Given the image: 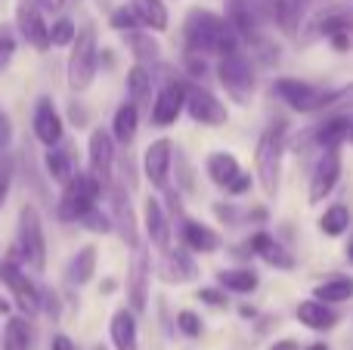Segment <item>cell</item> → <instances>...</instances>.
Masks as SVG:
<instances>
[{"instance_id":"obj_1","label":"cell","mask_w":353,"mask_h":350,"mask_svg":"<svg viewBox=\"0 0 353 350\" xmlns=\"http://www.w3.org/2000/svg\"><path fill=\"white\" fill-rule=\"evenodd\" d=\"M186 50L199 56H230L239 50V34L223 16L211 10H192L183 25Z\"/></svg>"},{"instance_id":"obj_2","label":"cell","mask_w":353,"mask_h":350,"mask_svg":"<svg viewBox=\"0 0 353 350\" xmlns=\"http://www.w3.org/2000/svg\"><path fill=\"white\" fill-rule=\"evenodd\" d=\"M282 152H285V124H273L263 130L254 149V171L257 183L270 198L279 192V174H282Z\"/></svg>"},{"instance_id":"obj_3","label":"cell","mask_w":353,"mask_h":350,"mask_svg":"<svg viewBox=\"0 0 353 350\" xmlns=\"http://www.w3.org/2000/svg\"><path fill=\"white\" fill-rule=\"evenodd\" d=\"M99 68V47H97V31L90 25L78 31V37L72 41V53L65 62V74H68V87L74 93H84L93 84Z\"/></svg>"},{"instance_id":"obj_4","label":"cell","mask_w":353,"mask_h":350,"mask_svg":"<svg viewBox=\"0 0 353 350\" xmlns=\"http://www.w3.org/2000/svg\"><path fill=\"white\" fill-rule=\"evenodd\" d=\"M105 186L93 177L90 171H78L65 186H62V198H59V220L65 223H78L81 214H87L90 208H97L99 196Z\"/></svg>"},{"instance_id":"obj_5","label":"cell","mask_w":353,"mask_h":350,"mask_svg":"<svg viewBox=\"0 0 353 350\" xmlns=\"http://www.w3.org/2000/svg\"><path fill=\"white\" fill-rule=\"evenodd\" d=\"M217 78H220L226 96H230L232 103H239V105L251 103V96H254V68H251L248 56H242L239 50L230 56H220Z\"/></svg>"},{"instance_id":"obj_6","label":"cell","mask_w":353,"mask_h":350,"mask_svg":"<svg viewBox=\"0 0 353 350\" xmlns=\"http://www.w3.org/2000/svg\"><path fill=\"white\" fill-rule=\"evenodd\" d=\"M19 254L34 273L47 267V239H43L41 211L34 205H25L19 211Z\"/></svg>"},{"instance_id":"obj_7","label":"cell","mask_w":353,"mask_h":350,"mask_svg":"<svg viewBox=\"0 0 353 350\" xmlns=\"http://www.w3.org/2000/svg\"><path fill=\"white\" fill-rule=\"evenodd\" d=\"M0 282L10 289L12 301H16V307H19V313L22 316H37L41 313V289L25 276V270L19 267V260L6 258L3 264H0Z\"/></svg>"},{"instance_id":"obj_8","label":"cell","mask_w":353,"mask_h":350,"mask_svg":"<svg viewBox=\"0 0 353 350\" xmlns=\"http://www.w3.org/2000/svg\"><path fill=\"white\" fill-rule=\"evenodd\" d=\"M273 90L288 109L304 112V115L319 112L325 105V99H329V93H332V90H325V87L307 84V81H298V78H279Z\"/></svg>"},{"instance_id":"obj_9","label":"cell","mask_w":353,"mask_h":350,"mask_svg":"<svg viewBox=\"0 0 353 350\" xmlns=\"http://www.w3.org/2000/svg\"><path fill=\"white\" fill-rule=\"evenodd\" d=\"M186 112L195 124H208V127H220L230 118L226 105L201 84H186Z\"/></svg>"},{"instance_id":"obj_10","label":"cell","mask_w":353,"mask_h":350,"mask_svg":"<svg viewBox=\"0 0 353 350\" xmlns=\"http://www.w3.org/2000/svg\"><path fill=\"white\" fill-rule=\"evenodd\" d=\"M338 177H341V152H338V146L323 149V155H319L316 167H313V177H310V192H307V198H310V205L325 202V198H329L332 192H335Z\"/></svg>"},{"instance_id":"obj_11","label":"cell","mask_w":353,"mask_h":350,"mask_svg":"<svg viewBox=\"0 0 353 350\" xmlns=\"http://www.w3.org/2000/svg\"><path fill=\"white\" fill-rule=\"evenodd\" d=\"M183 109H186V84L176 78H168L161 84L159 96H155L152 109H149V121L155 127H168V124H174L180 118Z\"/></svg>"},{"instance_id":"obj_12","label":"cell","mask_w":353,"mask_h":350,"mask_svg":"<svg viewBox=\"0 0 353 350\" xmlns=\"http://www.w3.org/2000/svg\"><path fill=\"white\" fill-rule=\"evenodd\" d=\"M16 25L22 31V37L37 50H50V25L43 19V10L37 6V0H19L16 3Z\"/></svg>"},{"instance_id":"obj_13","label":"cell","mask_w":353,"mask_h":350,"mask_svg":"<svg viewBox=\"0 0 353 350\" xmlns=\"http://www.w3.org/2000/svg\"><path fill=\"white\" fill-rule=\"evenodd\" d=\"M87 158H90V174L109 189L112 171H115V136L109 130L97 127L90 134V143H87Z\"/></svg>"},{"instance_id":"obj_14","label":"cell","mask_w":353,"mask_h":350,"mask_svg":"<svg viewBox=\"0 0 353 350\" xmlns=\"http://www.w3.org/2000/svg\"><path fill=\"white\" fill-rule=\"evenodd\" d=\"M171 165H174V143L171 140L149 143L146 155H143V171H146V180L155 189L165 192L171 186Z\"/></svg>"},{"instance_id":"obj_15","label":"cell","mask_w":353,"mask_h":350,"mask_svg":"<svg viewBox=\"0 0 353 350\" xmlns=\"http://www.w3.org/2000/svg\"><path fill=\"white\" fill-rule=\"evenodd\" d=\"M109 202H112V223L118 227L124 245L140 248V229H137V214L128 202V189L124 186H112L109 189Z\"/></svg>"},{"instance_id":"obj_16","label":"cell","mask_w":353,"mask_h":350,"mask_svg":"<svg viewBox=\"0 0 353 350\" xmlns=\"http://www.w3.org/2000/svg\"><path fill=\"white\" fill-rule=\"evenodd\" d=\"M128 301L134 313H143L149 301V254L143 248H134V260L128 270Z\"/></svg>"},{"instance_id":"obj_17","label":"cell","mask_w":353,"mask_h":350,"mask_svg":"<svg viewBox=\"0 0 353 350\" xmlns=\"http://www.w3.org/2000/svg\"><path fill=\"white\" fill-rule=\"evenodd\" d=\"M31 127H34V136L43 143V146H56V143H62V134H65L62 115L56 112V105L50 103L47 96L37 99L34 115H31Z\"/></svg>"},{"instance_id":"obj_18","label":"cell","mask_w":353,"mask_h":350,"mask_svg":"<svg viewBox=\"0 0 353 350\" xmlns=\"http://www.w3.org/2000/svg\"><path fill=\"white\" fill-rule=\"evenodd\" d=\"M143 217H146L149 242H152L155 248H161V251H168V248H171V220H168L165 208H161V202L155 196L146 198V205H143Z\"/></svg>"},{"instance_id":"obj_19","label":"cell","mask_w":353,"mask_h":350,"mask_svg":"<svg viewBox=\"0 0 353 350\" xmlns=\"http://www.w3.org/2000/svg\"><path fill=\"white\" fill-rule=\"evenodd\" d=\"M180 239H183V245L195 254H214L220 245H223V239H220L217 229L205 227V223H199V220H183Z\"/></svg>"},{"instance_id":"obj_20","label":"cell","mask_w":353,"mask_h":350,"mask_svg":"<svg viewBox=\"0 0 353 350\" xmlns=\"http://www.w3.org/2000/svg\"><path fill=\"white\" fill-rule=\"evenodd\" d=\"M298 322L313 332H329V329L338 326V313L332 310V304L319 301V298H310V301L298 304Z\"/></svg>"},{"instance_id":"obj_21","label":"cell","mask_w":353,"mask_h":350,"mask_svg":"<svg viewBox=\"0 0 353 350\" xmlns=\"http://www.w3.org/2000/svg\"><path fill=\"white\" fill-rule=\"evenodd\" d=\"M112 344L115 350H140V335H137V316L130 307H121L115 310V316H112Z\"/></svg>"},{"instance_id":"obj_22","label":"cell","mask_w":353,"mask_h":350,"mask_svg":"<svg viewBox=\"0 0 353 350\" xmlns=\"http://www.w3.org/2000/svg\"><path fill=\"white\" fill-rule=\"evenodd\" d=\"M248 248L261 260H267L270 267H276V270H292V267H294V258L270 233H254V236H251V242H248Z\"/></svg>"},{"instance_id":"obj_23","label":"cell","mask_w":353,"mask_h":350,"mask_svg":"<svg viewBox=\"0 0 353 350\" xmlns=\"http://www.w3.org/2000/svg\"><path fill=\"white\" fill-rule=\"evenodd\" d=\"M161 276H165V282H192V279L199 276L189 248L186 251H174V248H168L165 260H161Z\"/></svg>"},{"instance_id":"obj_24","label":"cell","mask_w":353,"mask_h":350,"mask_svg":"<svg viewBox=\"0 0 353 350\" xmlns=\"http://www.w3.org/2000/svg\"><path fill=\"white\" fill-rule=\"evenodd\" d=\"M350 115H332V118H325L323 124L316 127V134H313V143H316L319 149H332V146H341L344 140L350 136Z\"/></svg>"},{"instance_id":"obj_25","label":"cell","mask_w":353,"mask_h":350,"mask_svg":"<svg viewBox=\"0 0 353 350\" xmlns=\"http://www.w3.org/2000/svg\"><path fill=\"white\" fill-rule=\"evenodd\" d=\"M43 165H47V174H50V180L53 183H59V186H65L68 180L74 177V158H72V152H68L65 146H47V155H43Z\"/></svg>"},{"instance_id":"obj_26","label":"cell","mask_w":353,"mask_h":350,"mask_svg":"<svg viewBox=\"0 0 353 350\" xmlns=\"http://www.w3.org/2000/svg\"><path fill=\"white\" fill-rule=\"evenodd\" d=\"M205 171L208 177H211L214 186H220V189H226L230 186V180L236 177L242 167H239V158L232 152H211L205 161Z\"/></svg>"},{"instance_id":"obj_27","label":"cell","mask_w":353,"mask_h":350,"mask_svg":"<svg viewBox=\"0 0 353 350\" xmlns=\"http://www.w3.org/2000/svg\"><path fill=\"white\" fill-rule=\"evenodd\" d=\"M137 127H140V105L137 103H124L121 109L115 112V121H112V136H115L121 146H130L137 136Z\"/></svg>"},{"instance_id":"obj_28","label":"cell","mask_w":353,"mask_h":350,"mask_svg":"<svg viewBox=\"0 0 353 350\" xmlns=\"http://www.w3.org/2000/svg\"><path fill=\"white\" fill-rule=\"evenodd\" d=\"M130 10L137 12V19H140V25H146V28L152 31H168V6L165 0H130Z\"/></svg>"},{"instance_id":"obj_29","label":"cell","mask_w":353,"mask_h":350,"mask_svg":"<svg viewBox=\"0 0 353 350\" xmlns=\"http://www.w3.org/2000/svg\"><path fill=\"white\" fill-rule=\"evenodd\" d=\"M313 298L325 304H344L353 298V276H332L313 289Z\"/></svg>"},{"instance_id":"obj_30","label":"cell","mask_w":353,"mask_h":350,"mask_svg":"<svg viewBox=\"0 0 353 350\" xmlns=\"http://www.w3.org/2000/svg\"><path fill=\"white\" fill-rule=\"evenodd\" d=\"M93 273H97V248L84 245L72 258V264H68V279H72L74 285H87L93 279Z\"/></svg>"},{"instance_id":"obj_31","label":"cell","mask_w":353,"mask_h":350,"mask_svg":"<svg viewBox=\"0 0 353 350\" xmlns=\"http://www.w3.org/2000/svg\"><path fill=\"white\" fill-rule=\"evenodd\" d=\"M217 282L223 285L226 291H236V295H251V291L257 289V273L254 270H242V267H236V270H220L217 273Z\"/></svg>"},{"instance_id":"obj_32","label":"cell","mask_w":353,"mask_h":350,"mask_svg":"<svg viewBox=\"0 0 353 350\" xmlns=\"http://www.w3.org/2000/svg\"><path fill=\"white\" fill-rule=\"evenodd\" d=\"M149 90H152V72H149L143 62H137L134 68L128 72V93H130V103L143 105L149 99Z\"/></svg>"},{"instance_id":"obj_33","label":"cell","mask_w":353,"mask_h":350,"mask_svg":"<svg viewBox=\"0 0 353 350\" xmlns=\"http://www.w3.org/2000/svg\"><path fill=\"white\" fill-rule=\"evenodd\" d=\"M3 350H31V329L25 316H10L3 326Z\"/></svg>"},{"instance_id":"obj_34","label":"cell","mask_w":353,"mask_h":350,"mask_svg":"<svg viewBox=\"0 0 353 350\" xmlns=\"http://www.w3.org/2000/svg\"><path fill=\"white\" fill-rule=\"evenodd\" d=\"M319 229L325 236H344L350 229V208L347 205H332L325 208V214L319 217Z\"/></svg>"},{"instance_id":"obj_35","label":"cell","mask_w":353,"mask_h":350,"mask_svg":"<svg viewBox=\"0 0 353 350\" xmlns=\"http://www.w3.org/2000/svg\"><path fill=\"white\" fill-rule=\"evenodd\" d=\"M128 47L134 50V56H137V62H155L159 59V53H161V47H159V41H155L152 34H143V31H130L128 34Z\"/></svg>"},{"instance_id":"obj_36","label":"cell","mask_w":353,"mask_h":350,"mask_svg":"<svg viewBox=\"0 0 353 350\" xmlns=\"http://www.w3.org/2000/svg\"><path fill=\"white\" fill-rule=\"evenodd\" d=\"M74 37H78V28L72 19H56L50 25V47H72Z\"/></svg>"},{"instance_id":"obj_37","label":"cell","mask_w":353,"mask_h":350,"mask_svg":"<svg viewBox=\"0 0 353 350\" xmlns=\"http://www.w3.org/2000/svg\"><path fill=\"white\" fill-rule=\"evenodd\" d=\"M81 227H84V229H90V233H112V229H115V223H112V217L109 214H103V208H99V205H97V208H90V211H87V214H81Z\"/></svg>"},{"instance_id":"obj_38","label":"cell","mask_w":353,"mask_h":350,"mask_svg":"<svg viewBox=\"0 0 353 350\" xmlns=\"http://www.w3.org/2000/svg\"><path fill=\"white\" fill-rule=\"evenodd\" d=\"M347 109H353V84L341 87V90H332L323 105V112H332V115H341V112H347Z\"/></svg>"},{"instance_id":"obj_39","label":"cell","mask_w":353,"mask_h":350,"mask_svg":"<svg viewBox=\"0 0 353 350\" xmlns=\"http://www.w3.org/2000/svg\"><path fill=\"white\" fill-rule=\"evenodd\" d=\"M112 28L124 31V34H130V31L140 28V19H137V12L130 10V6H118L115 12H112Z\"/></svg>"},{"instance_id":"obj_40","label":"cell","mask_w":353,"mask_h":350,"mask_svg":"<svg viewBox=\"0 0 353 350\" xmlns=\"http://www.w3.org/2000/svg\"><path fill=\"white\" fill-rule=\"evenodd\" d=\"M176 329H180L183 335H189V338H199L201 335L199 313H192V310H180V313H176Z\"/></svg>"},{"instance_id":"obj_41","label":"cell","mask_w":353,"mask_h":350,"mask_svg":"<svg viewBox=\"0 0 353 350\" xmlns=\"http://www.w3.org/2000/svg\"><path fill=\"white\" fill-rule=\"evenodd\" d=\"M174 161H176V167H180V171H176V180H180V186L186 192H192L195 189V180H192V167H189V161H186V155L180 152V149H176L174 152Z\"/></svg>"},{"instance_id":"obj_42","label":"cell","mask_w":353,"mask_h":350,"mask_svg":"<svg viewBox=\"0 0 353 350\" xmlns=\"http://www.w3.org/2000/svg\"><path fill=\"white\" fill-rule=\"evenodd\" d=\"M16 53V34H12L10 25H0V59H10Z\"/></svg>"},{"instance_id":"obj_43","label":"cell","mask_w":353,"mask_h":350,"mask_svg":"<svg viewBox=\"0 0 353 350\" xmlns=\"http://www.w3.org/2000/svg\"><path fill=\"white\" fill-rule=\"evenodd\" d=\"M214 214H217V220L220 223H226V227H232V223H236L239 220V211H236V205H232V202H217V205H214Z\"/></svg>"},{"instance_id":"obj_44","label":"cell","mask_w":353,"mask_h":350,"mask_svg":"<svg viewBox=\"0 0 353 350\" xmlns=\"http://www.w3.org/2000/svg\"><path fill=\"white\" fill-rule=\"evenodd\" d=\"M10 183H12V161L0 158V205H3L6 192H10Z\"/></svg>"},{"instance_id":"obj_45","label":"cell","mask_w":353,"mask_h":350,"mask_svg":"<svg viewBox=\"0 0 353 350\" xmlns=\"http://www.w3.org/2000/svg\"><path fill=\"white\" fill-rule=\"evenodd\" d=\"M41 310H47V316L59 320V298H56V291H50V289L41 291Z\"/></svg>"},{"instance_id":"obj_46","label":"cell","mask_w":353,"mask_h":350,"mask_svg":"<svg viewBox=\"0 0 353 350\" xmlns=\"http://www.w3.org/2000/svg\"><path fill=\"white\" fill-rule=\"evenodd\" d=\"M199 301H205L208 307H217V310L226 307V295L220 289H201L199 291Z\"/></svg>"},{"instance_id":"obj_47","label":"cell","mask_w":353,"mask_h":350,"mask_svg":"<svg viewBox=\"0 0 353 350\" xmlns=\"http://www.w3.org/2000/svg\"><path fill=\"white\" fill-rule=\"evenodd\" d=\"M251 189V174H245V171H239L236 177L230 180V186H226V192H232V196H242V192H248Z\"/></svg>"},{"instance_id":"obj_48","label":"cell","mask_w":353,"mask_h":350,"mask_svg":"<svg viewBox=\"0 0 353 350\" xmlns=\"http://www.w3.org/2000/svg\"><path fill=\"white\" fill-rule=\"evenodd\" d=\"M183 62H186V68H189V74H192V78H201V74H205V56L189 53V50H186Z\"/></svg>"},{"instance_id":"obj_49","label":"cell","mask_w":353,"mask_h":350,"mask_svg":"<svg viewBox=\"0 0 353 350\" xmlns=\"http://www.w3.org/2000/svg\"><path fill=\"white\" fill-rule=\"evenodd\" d=\"M329 41H332V47H335L338 53H344V50H350V31H335Z\"/></svg>"},{"instance_id":"obj_50","label":"cell","mask_w":353,"mask_h":350,"mask_svg":"<svg viewBox=\"0 0 353 350\" xmlns=\"http://www.w3.org/2000/svg\"><path fill=\"white\" fill-rule=\"evenodd\" d=\"M50 350H78V347H74V341L68 338V335H53V341H50Z\"/></svg>"},{"instance_id":"obj_51","label":"cell","mask_w":353,"mask_h":350,"mask_svg":"<svg viewBox=\"0 0 353 350\" xmlns=\"http://www.w3.org/2000/svg\"><path fill=\"white\" fill-rule=\"evenodd\" d=\"M6 140H10V118H6L3 109H0V149L6 146Z\"/></svg>"},{"instance_id":"obj_52","label":"cell","mask_w":353,"mask_h":350,"mask_svg":"<svg viewBox=\"0 0 353 350\" xmlns=\"http://www.w3.org/2000/svg\"><path fill=\"white\" fill-rule=\"evenodd\" d=\"M37 6L47 10V12H59L62 6H65V0H37Z\"/></svg>"},{"instance_id":"obj_53","label":"cell","mask_w":353,"mask_h":350,"mask_svg":"<svg viewBox=\"0 0 353 350\" xmlns=\"http://www.w3.org/2000/svg\"><path fill=\"white\" fill-rule=\"evenodd\" d=\"M270 350H301V347H298V341L285 338V341H276V344H273V347H270Z\"/></svg>"},{"instance_id":"obj_54","label":"cell","mask_w":353,"mask_h":350,"mask_svg":"<svg viewBox=\"0 0 353 350\" xmlns=\"http://www.w3.org/2000/svg\"><path fill=\"white\" fill-rule=\"evenodd\" d=\"M344 254H347V260L353 264V236H350V242H347V248H344Z\"/></svg>"},{"instance_id":"obj_55","label":"cell","mask_w":353,"mask_h":350,"mask_svg":"<svg viewBox=\"0 0 353 350\" xmlns=\"http://www.w3.org/2000/svg\"><path fill=\"white\" fill-rule=\"evenodd\" d=\"M307 350H329V344H323V341H316V344H310Z\"/></svg>"},{"instance_id":"obj_56","label":"cell","mask_w":353,"mask_h":350,"mask_svg":"<svg viewBox=\"0 0 353 350\" xmlns=\"http://www.w3.org/2000/svg\"><path fill=\"white\" fill-rule=\"evenodd\" d=\"M0 313H10V301H3V298H0Z\"/></svg>"},{"instance_id":"obj_57","label":"cell","mask_w":353,"mask_h":350,"mask_svg":"<svg viewBox=\"0 0 353 350\" xmlns=\"http://www.w3.org/2000/svg\"><path fill=\"white\" fill-rule=\"evenodd\" d=\"M347 140H350V143H353V124H350V136H347Z\"/></svg>"}]
</instances>
